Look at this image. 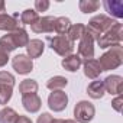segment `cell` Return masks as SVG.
Here are the masks:
<instances>
[{
  "label": "cell",
  "instance_id": "1",
  "mask_svg": "<svg viewBox=\"0 0 123 123\" xmlns=\"http://www.w3.org/2000/svg\"><path fill=\"white\" fill-rule=\"evenodd\" d=\"M97 61H98V64L101 67V71H111V70L119 68L123 64V48H122V43L110 46L109 51H106Z\"/></svg>",
  "mask_w": 123,
  "mask_h": 123
},
{
  "label": "cell",
  "instance_id": "2",
  "mask_svg": "<svg viewBox=\"0 0 123 123\" xmlns=\"http://www.w3.org/2000/svg\"><path fill=\"white\" fill-rule=\"evenodd\" d=\"M114 23H116V20L111 19L110 16H107V15H97V16L90 19L88 25L86 26V33L90 35L94 41H97V38L100 35H103L106 31H109Z\"/></svg>",
  "mask_w": 123,
  "mask_h": 123
},
{
  "label": "cell",
  "instance_id": "3",
  "mask_svg": "<svg viewBox=\"0 0 123 123\" xmlns=\"http://www.w3.org/2000/svg\"><path fill=\"white\" fill-rule=\"evenodd\" d=\"M123 41V25L116 22L109 31H106L103 35H100L97 38V45L101 49H107L113 45H119Z\"/></svg>",
  "mask_w": 123,
  "mask_h": 123
},
{
  "label": "cell",
  "instance_id": "4",
  "mask_svg": "<svg viewBox=\"0 0 123 123\" xmlns=\"http://www.w3.org/2000/svg\"><path fill=\"white\" fill-rule=\"evenodd\" d=\"M96 116V107L88 100H80L74 106V120L77 123H88Z\"/></svg>",
  "mask_w": 123,
  "mask_h": 123
},
{
  "label": "cell",
  "instance_id": "5",
  "mask_svg": "<svg viewBox=\"0 0 123 123\" xmlns=\"http://www.w3.org/2000/svg\"><path fill=\"white\" fill-rule=\"evenodd\" d=\"M48 41H49L51 49H52L55 54H58L59 56H64V58H65V56L71 55L73 51H74V42H71L65 35H64V36L56 35V36H54V38H49Z\"/></svg>",
  "mask_w": 123,
  "mask_h": 123
},
{
  "label": "cell",
  "instance_id": "6",
  "mask_svg": "<svg viewBox=\"0 0 123 123\" xmlns=\"http://www.w3.org/2000/svg\"><path fill=\"white\" fill-rule=\"evenodd\" d=\"M68 106V94L62 90H58V91H52L49 96H48V107L55 111V113H59V111H64Z\"/></svg>",
  "mask_w": 123,
  "mask_h": 123
},
{
  "label": "cell",
  "instance_id": "7",
  "mask_svg": "<svg viewBox=\"0 0 123 123\" xmlns=\"http://www.w3.org/2000/svg\"><path fill=\"white\" fill-rule=\"evenodd\" d=\"M12 67L19 75H26L33 71V61L25 54H19L12 58Z\"/></svg>",
  "mask_w": 123,
  "mask_h": 123
},
{
  "label": "cell",
  "instance_id": "8",
  "mask_svg": "<svg viewBox=\"0 0 123 123\" xmlns=\"http://www.w3.org/2000/svg\"><path fill=\"white\" fill-rule=\"evenodd\" d=\"M77 51H78V56L81 59H93L94 58V39L84 33L81 36V39L78 41V46H77Z\"/></svg>",
  "mask_w": 123,
  "mask_h": 123
},
{
  "label": "cell",
  "instance_id": "9",
  "mask_svg": "<svg viewBox=\"0 0 123 123\" xmlns=\"http://www.w3.org/2000/svg\"><path fill=\"white\" fill-rule=\"evenodd\" d=\"M103 83H104L106 93H109L111 96H119L123 93V77L111 74V75L106 77L103 80Z\"/></svg>",
  "mask_w": 123,
  "mask_h": 123
},
{
  "label": "cell",
  "instance_id": "10",
  "mask_svg": "<svg viewBox=\"0 0 123 123\" xmlns=\"http://www.w3.org/2000/svg\"><path fill=\"white\" fill-rule=\"evenodd\" d=\"M54 23H55L54 16H42L31 26V29L35 33H52L54 32Z\"/></svg>",
  "mask_w": 123,
  "mask_h": 123
},
{
  "label": "cell",
  "instance_id": "11",
  "mask_svg": "<svg viewBox=\"0 0 123 123\" xmlns=\"http://www.w3.org/2000/svg\"><path fill=\"white\" fill-rule=\"evenodd\" d=\"M83 68H84V75L87 78H90V80H97L100 77V74L103 73L98 61L96 58L83 61Z\"/></svg>",
  "mask_w": 123,
  "mask_h": 123
},
{
  "label": "cell",
  "instance_id": "12",
  "mask_svg": "<svg viewBox=\"0 0 123 123\" xmlns=\"http://www.w3.org/2000/svg\"><path fill=\"white\" fill-rule=\"evenodd\" d=\"M22 104L26 111L38 113L42 107V98L38 94H26V96H22Z\"/></svg>",
  "mask_w": 123,
  "mask_h": 123
},
{
  "label": "cell",
  "instance_id": "13",
  "mask_svg": "<svg viewBox=\"0 0 123 123\" xmlns=\"http://www.w3.org/2000/svg\"><path fill=\"white\" fill-rule=\"evenodd\" d=\"M19 28L20 26H19V15L18 13L13 15V16H10L7 13L0 15V31H5V32L10 33V32L19 29Z\"/></svg>",
  "mask_w": 123,
  "mask_h": 123
},
{
  "label": "cell",
  "instance_id": "14",
  "mask_svg": "<svg viewBox=\"0 0 123 123\" xmlns=\"http://www.w3.org/2000/svg\"><path fill=\"white\" fill-rule=\"evenodd\" d=\"M45 51V43L41 39H31L26 45V55L31 59L39 58Z\"/></svg>",
  "mask_w": 123,
  "mask_h": 123
},
{
  "label": "cell",
  "instance_id": "15",
  "mask_svg": "<svg viewBox=\"0 0 123 123\" xmlns=\"http://www.w3.org/2000/svg\"><path fill=\"white\" fill-rule=\"evenodd\" d=\"M87 94L94 98V100H100L104 97L106 94V88H104V83L103 80H93L88 87H87Z\"/></svg>",
  "mask_w": 123,
  "mask_h": 123
},
{
  "label": "cell",
  "instance_id": "16",
  "mask_svg": "<svg viewBox=\"0 0 123 123\" xmlns=\"http://www.w3.org/2000/svg\"><path fill=\"white\" fill-rule=\"evenodd\" d=\"M61 65H62L64 70L70 71V73H75L80 70V67L83 65V59L77 55V54H71L68 56H65L62 61H61Z\"/></svg>",
  "mask_w": 123,
  "mask_h": 123
},
{
  "label": "cell",
  "instance_id": "17",
  "mask_svg": "<svg viewBox=\"0 0 123 123\" xmlns=\"http://www.w3.org/2000/svg\"><path fill=\"white\" fill-rule=\"evenodd\" d=\"M103 6L107 13H110L113 18H123V3L120 0H104Z\"/></svg>",
  "mask_w": 123,
  "mask_h": 123
},
{
  "label": "cell",
  "instance_id": "18",
  "mask_svg": "<svg viewBox=\"0 0 123 123\" xmlns=\"http://www.w3.org/2000/svg\"><path fill=\"white\" fill-rule=\"evenodd\" d=\"M10 38H12L16 48H26L28 42L31 41L26 29H23V28H19V29L13 31V32H10Z\"/></svg>",
  "mask_w": 123,
  "mask_h": 123
},
{
  "label": "cell",
  "instance_id": "19",
  "mask_svg": "<svg viewBox=\"0 0 123 123\" xmlns=\"http://www.w3.org/2000/svg\"><path fill=\"white\" fill-rule=\"evenodd\" d=\"M38 83L36 80H32V78H26L23 81H20L19 84V93L22 96H26V94H36L38 93Z\"/></svg>",
  "mask_w": 123,
  "mask_h": 123
},
{
  "label": "cell",
  "instance_id": "20",
  "mask_svg": "<svg viewBox=\"0 0 123 123\" xmlns=\"http://www.w3.org/2000/svg\"><path fill=\"white\" fill-rule=\"evenodd\" d=\"M84 33H86V25H83V23H74V25L70 26V29H68V32H67L65 36L71 42H77V41L81 39V36Z\"/></svg>",
  "mask_w": 123,
  "mask_h": 123
},
{
  "label": "cell",
  "instance_id": "21",
  "mask_svg": "<svg viewBox=\"0 0 123 123\" xmlns=\"http://www.w3.org/2000/svg\"><path fill=\"white\" fill-rule=\"evenodd\" d=\"M71 26V20L65 16H59V18H55V23H54V32H56L58 35L64 36L67 35L68 29Z\"/></svg>",
  "mask_w": 123,
  "mask_h": 123
},
{
  "label": "cell",
  "instance_id": "22",
  "mask_svg": "<svg viewBox=\"0 0 123 123\" xmlns=\"http://www.w3.org/2000/svg\"><path fill=\"white\" fill-rule=\"evenodd\" d=\"M67 84H68V80L65 77L55 75L46 81V88H49L51 91H58V90H62L64 87H67Z\"/></svg>",
  "mask_w": 123,
  "mask_h": 123
},
{
  "label": "cell",
  "instance_id": "23",
  "mask_svg": "<svg viewBox=\"0 0 123 123\" xmlns=\"http://www.w3.org/2000/svg\"><path fill=\"white\" fill-rule=\"evenodd\" d=\"M18 113L12 107H3L0 110V123H15L18 119Z\"/></svg>",
  "mask_w": 123,
  "mask_h": 123
},
{
  "label": "cell",
  "instance_id": "24",
  "mask_svg": "<svg viewBox=\"0 0 123 123\" xmlns=\"http://www.w3.org/2000/svg\"><path fill=\"white\" fill-rule=\"evenodd\" d=\"M78 7L83 13H93V12H97L98 7H100V2L97 0H80L78 3Z\"/></svg>",
  "mask_w": 123,
  "mask_h": 123
},
{
  "label": "cell",
  "instance_id": "25",
  "mask_svg": "<svg viewBox=\"0 0 123 123\" xmlns=\"http://www.w3.org/2000/svg\"><path fill=\"white\" fill-rule=\"evenodd\" d=\"M38 19H39V15H38L33 9H26V10H23L22 15H20V23H22V25H29V26H32Z\"/></svg>",
  "mask_w": 123,
  "mask_h": 123
},
{
  "label": "cell",
  "instance_id": "26",
  "mask_svg": "<svg viewBox=\"0 0 123 123\" xmlns=\"http://www.w3.org/2000/svg\"><path fill=\"white\" fill-rule=\"evenodd\" d=\"M0 48H2L3 51H6L7 54H10L12 51L18 49V48L15 46L12 38H10V33H6V35H3L2 38H0Z\"/></svg>",
  "mask_w": 123,
  "mask_h": 123
},
{
  "label": "cell",
  "instance_id": "27",
  "mask_svg": "<svg viewBox=\"0 0 123 123\" xmlns=\"http://www.w3.org/2000/svg\"><path fill=\"white\" fill-rule=\"evenodd\" d=\"M13 96V87L0 86V104H7Z\"/></svg>",
  "mask_w": 123,
  "mask_h": 123
},
{
  "label": "cell",
  "instance_id": "28",
  "mask_svg": "<svg viewBox=\"0 0 123 123\" xmlns=\"http://www.w3.org/2000/svg\"><path fill=\"white\" fill-rule=\"evenodd\" d=\"M16 83V78L13 74L7 73V71H0V86H7V87H13Z\"/></svg>",
  "mask_w": 123,
  "mask_h": 123
},
{
  "label": "cell",
  "instance_id": "29",
  "mask_svg": "<svg viewBox=\"0 0 123 123\" xmlns=\"http://www.w3.org/2000/svg\"><path fill=\"white\" fill-rule=\"evenodd\" d=\"M51 3L48 2V0H35V12L39 13V12H46L49 9Z\"/></svg>",
  "mask_w": 123,
  "mask_h": 123
},
{
  "label": "cell",
  "instance_id": "30",
  "mask_svg": "<svg viewBox=\"0 0 123 123\" xmlns=\"http://www.w3.org/2000/svg\"><path fill=\"white\" fill-rule=\"evenodd\" d=\"M122 104H123V97H122V94L116 96V97L111 100V107H113L117 113H120V111H122Z\"/></svg>",
  "mask_w": 123,
  "mask_h": 123
},
{
  "label": "cell",
  "instance_id": "31",
  "mask_svg": "<svg viewBox=\"0 0 123 123\" xmlns=\"http://www.w3.org/2000/svg\"><path fill=\"white\" fill-rule=\"evenodd\" d=\"M52 120H54V117L49 113H42V114L38 116L36 123H52Z\"/></svg>",
  "mask_w": 123,
  "mask_h": 123
},
{
  "label": "cell",
  "instance_id": "32",
  "mask_svg": "<svg viewBox=\"0 0 123 123\" xmlns=\"http://www.w3.org/2000/svg\"><path fill=\"white\" fill-rule=\"evenodd\" d=\"M7 62H9V54H7L6 51H3L2 48H0V68L5 67Z\"/></svg>",
  "mask_w": 123,
  "mask_h": 123
},
{
  "label": "cell",
  "instance_id": "33",
  "mask_svg": "<svg viewBox=\"0 0 123 123\" xmlns=\"http://www.w3.org/2000/svg\"><path fill=\"white\" fill-rule=\"evenodd\" d=\"M15 123H33V122H32V119H31V117H28V116H22V114H19Z\"/></svg>",
  "mask_w": 123,
  "mask_h": 123
},
{
  "label": "cell",
  "instance_id": "34",
  "mask_svg": "<svg viewBox=\"0 0 123 123\" xmlns=\"http://www.w3.org/2000/svg\"><path fill=\"white\" fill-rule=\"evenodd\" d=\"M52 123H77L74 119H54Z\"/></svg>",
  "mask_w": 123,
  "mask_h": 123
},
{
  "label": "cell",
  "instance_id": "35",
  "mask_svg": "<svg viewBox=\"0 0 123 123\" xmlns=\"http://www.w3.org/2000/svg\"><path fill=\"white\" fill-rule=\"evenodd\" d=\"M6 13V3L3 0H0V15H5Z\"/></svg>",
  "mask_w": 123,
  "mask_h": 123
}]
</instances>
